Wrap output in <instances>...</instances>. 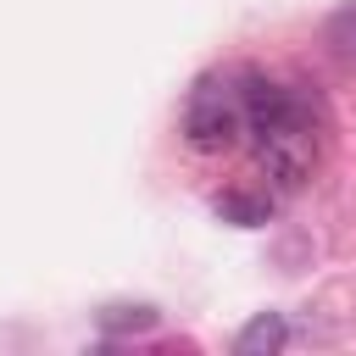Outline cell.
I'll return each mask as SVG.
<instances>
[{"label":"cell","mask_w":356,"mask_h":356,"mask_svg":"<svg viewBox=\"0 0 356 356\" xmlns=\"http://www.w3.org/2000/svg\"><path fill=\"white\" fill-rule=\"evenodd\" d=\"M239 95H245V139H250L256 167L267 172L278 195H295L317 167V100L261 72H245Z\"/></svg>","instance_id":"1"},{"label":"cell","mask_w":356,"mask_h":356,"mask_svg":"<svg viewBox=\"0 0 356 356\" xmlns=\"http://www.w3.org/2000/svg\"><path fill=\"white\" fill-rule=\"evenodd\" d=\"M184 139L206 156L217 150H234L245 139V95H239V78H222V72H206L189 100H184Z\"/></svg>","instance_id":"2"},{"label":"cell","mask_w":356,"mask_h":356,"mask_svg":"<svg viewBox=\"0 0 356 356\" xmlns=\"http://www.w3.org/2000/svg\"><path fill=\"white\" fill-rule=\"evenodd\" d=\"M100 328L106 334H145V328H156V306H106Z\"/></svg>","instance_id":"5"},{"label":"cell","mask_w":356,"mask_h":356,"mask_svg":"<svg viewBox=\"0 0 356 356\" xmlns=\"http://www.w3.org/2000/svg\"><path fill=\"white\" fill-rule=\"evenodd\" d=\"M328 44H334L339 56H350V61H356V0H350V6H339V11L328 17Z\"/></svg>","instance_id":"6"},{"label":"cell","mask_w":356,"mask_h":356,"mask_svg":"<svg viewBox=\"0 0 356 356\" xmlns=\"http://www.w3.org/2000/svg\"><path fill=\"white\" fill-rule=\"evenodd\" d=\"M217 217H222V222H239V228H261V222L273 217V200H267V195L228 189V195H217Z\"/></svg>","instance_id":"4"},{"label":"cell","mask_w":356,"mask_h":356,"mask_svg":"<svg viewBox=\"0 0 356 356\" xmlns=\"http://www.w3.org/2000/svg\"><path fill=\"white\" fill-rule=\"evenodd\" d=\"M284 339H289V323H284L278 312H256V317L239 328V339H234V356H273Z\"/></svg>","instance_id":"3"}]
</instances>
